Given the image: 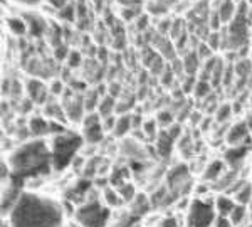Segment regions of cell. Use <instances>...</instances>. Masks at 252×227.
<instances>
[{
	"mask_svg": "<svg viewBox=\"0 0 252 227\" xmlns=\"http://www.w3.org/2000/svg\"><path fill=\"white\" fill-rule=\"evenodd\" d=\"M235 12H237V5L234 3V0H222L220 5L217 7V14L222 24H229L234 19Z\"/></svg>",
	"mask_w": 252,
	"mask_h": 227,
	"instance_id": "44dd1931",
	"label": "cell"
},
{
	"mask_svg": "<svg viewBox=\"0 0 252 227\" xmlns=\"http://www.w3.org/2000/svg\"><path fill=\"white\" fill-rule=\"evenodd\" d=\"M67 64H69V67H78L79 64H81V54H79V52H76V51L69 52Z\"/></svg>",
	"mask_w": 252,
	"mask_h": 227,
	"instance_id": "7bdbcfd3",
	"label": "cell"
},
{
	"mask_svg": "<svg viewBox=\"0 0 252 227\" xmlns=\"http://www.w3.org/2000/svg\"><path fill=\"white\" fill-rule=\"evenodd\" d=\"M89 189H91V178L83 177L81 180H78L71 189L67 190V194H66L67 200L76 202V204H79V205L84 204V202H86V195H88Z\"/></svg>",
	"mask_w": 252,
	"mask_h": 227,
	"instance_id": "4fadbf2b",
	"label": "cell"
},
{
	"mask_svg": "<svg viewBox=\"0 0 252 227\" xmlns=\"http://www.w3.org/2000/svg\"><path fill=\"white\" fill-rule=\"evenodd\" d=\"M249 210H251V217H252V202H251V205H249Z\"/></svg>",
	"mask_w": 252,
	"mask_h": 227,
	"instance_id": "db71d44e",
	"label": "cell"
},
{
	"mask_svg": "<svg viewBox=\"0 0 252 227\" xmlns=\"http://www.w3.org/2000/svg\"><path fill=\"white\" fill-rule=\"evenodd\" d=\"M10 173L14 178L26 182L27 178L47 175L52 168V153L46 141L35 138L20 145L9 158Z\"/></svg>",
	"mask_w": 252,
	"mask_h": 227,
	"instance_id": "7a4b0ae2",
	"label": "cell"
},
{
	"mask_svg": "<svg viewBox=\"0 0 252 227\" xmlns=\"http://www.w3.org/2000/svg\"><path fill=\"white\" fill-rule=\"evenodd\" d=\"M49 3H51V7H54L56 10H61L63 7H66L71 0H47Z\"/></svg>",
	"mask_w": 252,
	"mask_h": 227,
	"instance_id": "c3c4849f",
	"label": "cell"
},
{
	"mask_svg": "<svg viewBox=\"0 0 252 227\" xmlns=\"http://www.w3.org/2000/svg\"><path fill=\"white\" fill-rule=\"evenodd\" d=\"M152 200H150L148 197L145 195V194H138V195L135 197V200L131 202V212L136 214L138 217H143L145 214L150 212V209H152Z\"/></svg>",
	"mask_w": 252,
	"mask_h": 227,
	"instance_id": "ffe728a7",
	"label": "cell"
},
{
	"mask_svg": "<svg viewBox=\"0 0 252 227\" xmlns=\"http://www.w3.org/2000/svg\"><path fill=\"white\" fill-rule=\"evenodd\" d=\"M99 91L97 89H93V91H89L86 96H84V104H86V111L93 113L94 111V108L99 104Z\"/></svg>",
	"mask_w": 252,
	"mask_h": 227,
	"instance_id": "d590c367",
	"label": "cell"
},
{
	"mask_svg": "<svg viewBox=\"0 0 252 227\" xmlns=\"http://www.w3.org/2000/svg\"><path fill=\"white\" fill-rule=\"evenodd\" d=\"M59 19L66 20V22H78V7H76V2H69L66 7L59 10Z\"/></svg>",
	"mask_w": 252,
	"mask_h": 227,
	"instance_id": "4dcf8cb0",
	"label": "cell"
},
{
	"mask_svg": "<svg viewBox=\"0 0 252 227\" xmlns=\"http://www.w3.org/2000/svg\"><path fill=\"white\" fill-rule=\"evenodd\" d=\"M249 214H251V210L247 209V205H242V204H237L234 207L232 210V214H230V221H232V224L235 227H244L242 226V222L246 221L247 217H249Z\"/></svg>",
	"mask_w": 252,
	"mask_h": 227,
	"instance_id": "4316f807",
	"label": "cell"
},
{
	"mask_svg": "<svg viewBox=\"0 0 252 227\" xmlns=\"http://www.w3.org/2000/svg\"><path fill=\"white\" fill-rule=\"evenodd\" d=\"M225 141L230 145V147L251 143V130H249L247 121H239V123H235L234 127H230L225 135Z\"/></svg>",
	"mask_w": 252,
	"mask_h": 227,
	"instance_id": "8fae6325",
	"label": "cell"
},
{
	"mask_svg": "<svg viewBox=\"0 0 252 227\" xmlns=\"http://www.w3.org/2000/svg\"><path fill=\"white\" fill-rule=\"evenodd\" d=\"M84 138L74 131H64L61 135H56L52 140V168L61 170L67 168L76 160V155L83 147Z\"/></svg>",
	"mask_w": 252,
	"mask_h": 227,
	"instance_id": "3957f363",
	"label": "cell"
},
{
	"mask_svg": "<svg viewBox=\"0 0 252 227\" xmlns=\"http://www.w3.org/2000/svg\"><path fill=\"white\" fill-rule=\"evenodd\" d=\"M133 130V116L131 115H123L120 118H116V125L113 128L116 138H123L126 133H129Z\"/></svg>",
	"mask_w": 252,
	"mask_h": 227,
	"instance_id": "7402d4cb",
	"label": "cell"
},
{
	"mask_svg": "<svg viewBox=\"0 0 252 227\" xmlns=\"http://www.w3.org/2000/svg\"><path fill=\"white\" fill-rule=\"evenodd\" d=\"M232 76H234V66H232V64H229V66H225V74H223V86H230V83H232Z\"/></svg>",
	"mask_w": 252,
	"mask_h": 227,
	"instance_id": "f6af8a7d",
	"label": "cell"
},
{
	"mask_svg": "<svg viewBox=\"0 0 252 227\" xmlns=\"http://www.w3.org/2000/svg\"><path fill=\"white\" fill-rule=\"evenodd\" d=\"M214 227H235L232 224V221H230V217L227 216H217L214 222Z\"/></svg>",
	"mask_w": 252,
	"mask_h": 227,
	"instance_id": "b9f144b4",
	"label": "cell"
},
{
	"mask_svg": "<svg viewBox=\"0 0 252 227\" xmlns=\"http://www.w3.org/2000/svg\"><path fill=\"white\" fill-rule=\"evenodd\" d=\"M212 83L210 81H205V79H198L197 81V84H195V89H193V93H195V96H197L198 99H205V98H209L210 95H212Z\"/></svg>",
	"mask_w": 252,
	"mask_h": 227,
	"instance_id": "1f68e13d",
	"label": "cell"
},
{
	"mask_svg": "<svg viewBox=\"0 0 252 227\" xmlns=\"http://www.w3.org/2000/svg\"><path fill=\"white\" fill-rule=\"evenodd\" d=\"M140 219L141 217H138L136 214H133L131 210H128V212H123L116 219V222L113 224V227H135L138 222H140Z\"/></svg>",
	"mask_w": 252,
	"mask_h": 227,
	"instance_id": "f546056e",
	"label": "cell"
},
{
	"mask_svg": "<svg viewBox=\"0 0 252 227\" xmlns=\"http://www.w3.org/2000/svg\"><path fill=\"white\" fill-rule=\"evenodd\" d=\"M237 175H239V170H235V168H230L229 172H223V175L219 178L217 182H214L212 189L220 190V192H229V189L239 180Z\"/></svg>",
	"mask_w": 252,
	"mask_h": 227,
	"instance_id": "e0dca14e",
	"label": "cell"
},
{
	"mask_svg": "<svg viewBox=\"0 0 252 227\" xmlns=\"http://www.w3.org/2000/svg\"><path fill=\"white\" fill-rule=\"evenodd\" d=\"M232 104H229V103H225V104H222V106H219L217 108V113H215V120H217V123H220L223 125L225 121H229V118L232 116Z\"/></svg>",
	"mask_w": 252,
	"mask_h": 227,
	"instance_id": "e575fe53",
	"label": "cell"
},
{
	"mask_svg": "<svg viewBox=\"0 0 252 227\" xmlns=\"http://www.w3.org/2000/svg\"><path fill=\"white\" fill-rule=\"evenodd\" d=\"M24 19H26L27 27H29V34L32 37L39 39L47 32V22L39 14H24Z\"/></svg>",
	"mask_w": 252,
	"mask_h": 227,
	"instance_id": "9a60e30c",
	"label": "cell"
},
{
	"mask_svg": "<svg viewBox=\"0 0 252 227\" xmlns=\"http://www.w3.org/2000/svg\"><path fill=\"white\" fill-rule=\"evenodd\" d=\"M29 133L35 138L51 135V120H46L42 116H34L29 121Z\"/></svg>",
	"mask_w": 252,
	"mask_h": 227,
	"instance_id": "2e32d148",
	"label": "cell"
},
{
	"mask_svg": "<svg viewBox=\"0 0 252 227\" xmlns=\"http://www.w3.org/2000/svg\"><path fill=\"white\" fill-rule=\"evenodd\" d=\"M126 177H128V168H126V167H118V168H115V172H113V175H111L109 180H111L113 185L120 187V185L125 184Z\"/></svg>",
	"mask_w": 252,
	"mask_h": 227,
	"instance_id": "74e56055",
	"label": "cell"
},
{
	"mask_svg": "<svg viewBox=\"0 0 252 227\" xmlns=\"http://www.w3.org/2000/svg\"><path fill=\"white\" fill-rule=\"evenodd\" d=\"M116 108V101H115V96L108 95L104 96L103 99L99 101V104H97V113H99L101 118H108V116H113V109Z\"/></svg>",
	"mask_w": 252,
	"mask_h": 227,
	"instance_id": "484cf974",
	"label": "cell"
},
{
	"mask_svg": "<svg viewBox=\"0 0 252 227\" xmlns=\"http://www.w3.org/2000/svg\"><path fill=\"white\" fill-rule=\"evenodd\" d=\"M10 227H61L63 207L52 198L24 192L9 214Z\"/></svg>",
	"mask_w": 252,
	"mask_h": 227,
	"instance_id": "6da1fadb",
	"label": "cell"
},
{
	"mask_svg": "<svg viewBox=\"0 0 252 227\" xmlns=\"http://www.w3.org/2000/svg\"><path fill=\"white\" fill-rule=\"evenodd\" d=\"M74 217L79 227H106L111 212L96 198H88L78 207Z\"/></svg>",
	"mask_w": 252,
	"mask_h": 227,
	"instance_id": "5b68a950",
	"label": "cell"
},
{
	"mask_svg": "<svg viewBox=\"0 0 252 227\" xmlns=\"http://www.w3.org/2000/svg\"><path fill=\"white\" fill-rule=\"evenodd\" d=\"M180 133H182V128L180 125H172V127L161 130L157 136V153L160 155L161 158H168L172 155L173 152V145L175 141L180 138Z\"/></svg>",
	"mask_w": 252,
	"mask_h": 227,
	"instance_id": "9c48e42d",
	"label": "cell"
},
{
	"mask_svg": "<svg viewBox=\"0 0 252 227\" xmlns=\"http://www.w3.org/2000/svg\"><path fill=\"white\" fill-rule=\"evenodd\" d=\"M7 26H9V29L12 34L15 35H24L29 32V27H27V22L26 19H17V17H10L9 20H7Z\"/></svg>",
	"mask_w": 252,
	"mask_h": 227,
	"instance_id": "f1b7e54d",
	"label": "cell"
},
{
	"mask_svg": "<svg viewBox=\"0 0 252 227\" xmlns=\"http://www.w3.org/2000/svg\"><path fill=\"white\" fill-rule=\"evenodd\" d=\"M2 227H10V224L9 222H5V224H2Z\"/></svg>",
	"mask_w": 252,
	"mask_h": 227,
	"instance_id": "f5cc1de1",
	"label": "cell"
},
{
	"mask_svg": "<svg viewBox=\"0 0 252 227\" xmlns=\"http://www.w3.org/2000/svg\"><path fill=\"white\" fill-rule=\"evenodd\" d=\"M64 91H66V89H64L63 81H54V83H52V88H51L52 95H63Z\"/></svg>",
	"mask_w": 252,
	"mask_h": 227,
	"instance_id": "bcb514c9",
	"label": "cell"
},
{
	"mask_svg": "<svg viewBox=\"0 0 252 227\" xmlns=\"http://www.w3.org/2000/svg\"><path fill=\"white\" fill-rule=\"evenodd\" d=\"M247 42H249V7L246 0H242L237 5L234 19L227 27L223 47L230 51H244L247 49Z\"/></svg>",
	"mask_w": 252,
	"mask_h": 227,
	"instance_id": "277c9868",
	"label": "cell"
},
{
	"mask_svg": "<svg viewBox=\"0 0 252 227\" xmlns=\"http://www.w3.org/2000/svg\"><path fill=\"white\" fill-rule=\"evenodd\" d=\"M247 227H252V224H251V226H247Z\"/></svg>",
	"mask_w": 252,
	"mask_h": 227,
	"instance_id": "11a10c76",
	"label": "cell"
},
{
	"mask_svg": "<svg viewBox=\"0 0 252 227\" xmlns=\"http://www.w3.org/2000/svg\"><path fill=\"white\" fill-rule=\"evenodd\" d=\"M104 202H106L108 207H120L123 204V197L120 195L118 189H104Z\"/></svg>",
	"mask_w": 252,
	"mask_h": 227,
	"instance_id": "d6a6232c",
	"label": "cell"
},
{
	"mask_svg": "<svg viewBox=\"0 0 252 227\" xmlns=\"http://www.w3.org/2000/svg\"><path fill=\"white\" fill-rule=\"evenodd\" d=\"M121 148H123L125 155L129 157V158H133V160H143V158H146V152L136 143L135 140L123 141V147H121Z\"/></svg>",
	"mask_w": 252,
	"mask_h": 227,
	"instance_id": "603a6c76",
	"label": "cell"
},
{
	"mask_svg": "<svg viewBox=\"0 0 252 227\" xmlns=\"http://www.w3.org/2000/svg\"><path fill=\"white\" fill-rule=\"evenodd\" d=\"M17 2L24 3V5H37L40 0H17Z\"/></svg>",
	"mask_w": 252,
	"mask_h": 227,
	"instance_id": "681fc988",
	"label": "cell"
},
{
	"mask_svg": "<svg viewBox=\"0 0 252 227\" xmlns=\"http://www.w3.org/2000/svg\"><path fill=\"white\" fill-rule=\"evenodd\" d=\"M217 210L212 200L193 198L187 214V227H214Z\"/></svg>",
	"mask_w": 252,
	"mask_h": 227,
	"instance_id": "8992f818",
	"label": "cell"
},
{
	"mask_svg": "<svg viewBox=\"0 0 252 227\" xmlns=\"http://www.w3.org/2000/svg\"><path fill=\"white\" fill-rule=\"evenodd\" d=\"M157 121H158V125H161V127H165V128L172 127V123H173V113L168 111V109H165V111H160V113H158Z\"/></svg>",
	"mask_w": 252,
	"mask_h": 227,
	"instance_id": "ab89813d",
	"label": "cell"
},
{
	"mask_svg": "<svg viewBox=\"0 0 252 227\" xmlns=\"http://www.w3.org/2000/svg\"><path fill=\"white\" fill-rule=\"evenodd\" d=\"M93 3H94V9H96L97 12L103 10V0H93Z\"/></svg>",
	"mask_w": 252,
	"mask_h": 227,
	"instance_id": "f907efd6",
	"label": "cell"
},
{
	"mask_svg": "<svg viewBox=\"0 0 252 227\" xmlns=\"http://www.w3.org/2000/svg\"><path fill=\"white\" fill-rule=\"evenodd\" d=\"M118 192H120V195L123 197L125 202H133L136 197L135 187H133L131 184H128V182H125L123 185H120V187H118Z\"/></svg>",
	"mask_w": 252,
	"mask_h": 227,
	"instance_id": "8d00e7d4",
	"label": "cell"
},
{
	"mask_svg": "<svg viewBox=\"0 0 252 227\" xmlns=\"http://www.w3.org/2000/svg\"><path fill=\"white\" fill-rule=\"evenodd\" d=\"M46 115L51 120L59 121V123H66V120H67L66 109L58 103H46Z\"/></svg>",
	"mask_w": 252,
	"mask_h": 227,
	"instance_id": "d4e9b609",
	"label": "cell"
},
{
	"mask_svg": "<svg viewBox=\"0 0 252 227\" xmlns=\"http://www.w3.org/2000/svg\"><path fill=\"white\" fill-rule=\"evenodd\" d=\"M64 109H66V115L69 121H83L84 120V111H86V104H84V96L72 95V89L64 91Z\"/></svg>",
	"mask_w": 252,
	"mask_h": 227,
	"instance_id": "30bf717a",
	"label": "cell"
},
{
	"mask_svg": "<svg viewBox=\"0 0 252 227\" xmlns=\"http://www.w3.org/2000/svg\"><path fill=\"white\" fill-rule=\"evenodd\" d=\"M249 150H251V143L230 147L229 150H225V153H223V162H225L230 168L241 170L244 165V160H246L247 153H249Z\"/></svg>",
	"mask_w": 252,
	"mask_h": 227,
	"instance_id": "7c38bea8",
	"label": "cell"
},
{
	"mask_svg": "<svg viewBox=\"0 0 252 227\" xmlns=\"http://www.w3.org/2000/svg\"><path fill=\"white\" fill-rule=\"evenodd\" d=\"M207 46H209L212 51H217L219 47H222V44H220V34H219L217 31H214L212 34L207 35Z\"/></svg>",
	"mask_w": 252,
	"mask_h": 227,
	"instance_id": "60d3db41",
	"label": "cell"
},
{
	"mask_svg": "<svg viewBox=\"0 0 252 227\" xmlns=\"http://www.w3.org/2000/svg\"><path fill=\"white\" fill-rule=\"evenodd\" d=\"M166 187L175 197H182L192 189L190 170L185 163H178L166 173Z\"/></svg>",
	"mask_w": 252,
	"mask_h": 227,
	"instance_id": "52a82bcc",
	"label": "cell"
},
{
	"mask_svg": "<svg viewBox=\"0 0 252 227\" xmlns=\"http://www.w3.org/2000/svg\"><path fill=\"white\" fill-rule=\"evenodd\" d=\"M26 89H27V95H29V99L32 103L35 104H44L47 103V88L44 86V83H40L39 79H29L26 84Z\"/></svg>",
	"mask_w": 252,
	"mask_h": 227,
	"instance_id": "5bb4252c",
	"label": "cell"
},
{
	"mask_svg": "<svg viewBox=\"0 0 252 227\" xmlns=\"http://www.w3.org/2000/svg\"><path fill=\"white\" fill-rule=\"evenodd\" d=\"M67 56H69V51L64 44H61V46L56 47V58L58 59H64V58H67Z\"/></svg>",
	"mask_w": 252,
	"mask_h": 227,
	"instance_id": "7dc6e473",
	"label": "cell"
},
{
	"mask_svg": "<svg viewBox=\"0 0 252 227\" xmlns=\"http://www.w3.org/2000/svg\"><path fill=\"white\" fill-rule=\"evenodd\" d=\"M223 74H225V64H223V61L219 59L212 72V78H210V83H212L214 88H217L219 84H223Z\"/></svg>",
	"mask_w": 252,
	"mask_h": 227,
	"instance_id": "836d02e7",
	"label": "cell"
},
{
	"mask_svg": "<svg viewBox=\"0 0 252 227\" xmlns=\"http://www.w3.org/2000/svg\"><path fill=\"white\" fill-rule=\"evenodd\" d=\"M104 125L101 123L99 113H89L86 118L83 120V138L84 141L91 145H96L104 138Z\"/></svg>",
	"mask_w": 252,
	"mask_h": 227,
	"instance_id": "ba28073f",
	"label": "cell"
},
{
	"mask_svg": "<svg viewBox=\"0 0 252 227\" xmlns=\"http://www.w3.org/2000/svg\"><path fill=\"white\" fill-rule=\"evenodd\" d=\"M234 200L237 202V204H242V205H247V207H249L251 202H252V184L244 182L241 187H239L237 192L234 194Z\"/></svg>",
	"mask_w": 252,
	"mask_h": 227,
	"instance_id": "cb8c5ba5",
	"label": "cell"
},
{
	"mask_svg": "<svg viewBox=\"0 0 252 227\" xmlns=\"http://www.w3.org/2000/svg\"><path fill=\"white\" fill-rule=\"evenodd\" d=\"M157 125H158V121H155V120H148V121H145V123L141 125V130H143V133L148 136V138H157V136H158Z\"/></svg>",
	"mask_w": 252,
	"mask_h": 227,
	"instance_id": "f35d334b",
	"label": "cell"
},
{
	"mask_svg": "<svg viewBox=\"0 0 252 227\" xmlns=\"http://www.w3.org/2000/svg\"><path fill=\"white\" fill-rule=\"evenodd\" d=\"M222 175H223V162L214 160L207 165L202 178H204V182H210V184H214V182H217Z\"/></svg>",
	"mask_w": 252,
	"mask_h": 227,
	"instance_id": "d6986e66",
	"label": "cell"
},
{
	"mask_svg": "<svg viewBox=\"0 0 252 227\" xmlns=\"http://www.w3.org/2000/svg\"><path fill=\"white\" fill-rule=\"evenodd\" d=\"M195 84H197V81H195V76H189V74H187V78L184 81V86H182V91H184V93H190L192 89H195Z\"/></svg>",
	"mask_w": 252,
	"mask_h": 227,
	"instance_id": "ee69618b",
	"label": "cell"
},
{
	"mask_svg": "<svg viewBox=\"0 0 252 227\" xmlns=\"http://www.w3.org/2000/svg\"><path fill=\"white\" fill-rule=\"evenodd\" d=\"M247 121V125H249V130H251V135H252V115L249 116V118L246 120Z\"/></svg>",
	"mask_w": 252,
	"mask_h": 227,
	"instance_id": "816d5d0a",
	"label": "cell"
},
{
	"mask_svg": "<svg viewBox=\"0 0 252 227\" xmlns=\"http://www.w3.org/2000/svg\"><path fill=\"white\" fill-rule=\"evenodd\" d=\"M214 204H215V210H217V216H227V217H229L230 214H232L234 207L237 205V202H235L234 198L229 197V195H219L214 200Z\"/></svg>",
	"mask_w": 252,
	"mask_h": 227,
	"instance_id": "ac0fdd59",
	"label": "cell"
},
{
	"mask_svg": "<svg viewBox=\"0 0 252 227\" xmlns=\"http://www.w3.org/2000/svg\"><path fill=\"white\" fill-rule=\"evenodd\" d=\"M198 64H200V56H198V52L197 51L190 52L184 59V69L189 76H195V72L198 69Z\"/></svg>",
	"mask_w": 252,
	"mask_h": 227,
	"instance_id": "83f0119b",
	"label": "cell"
}]
</instances>
